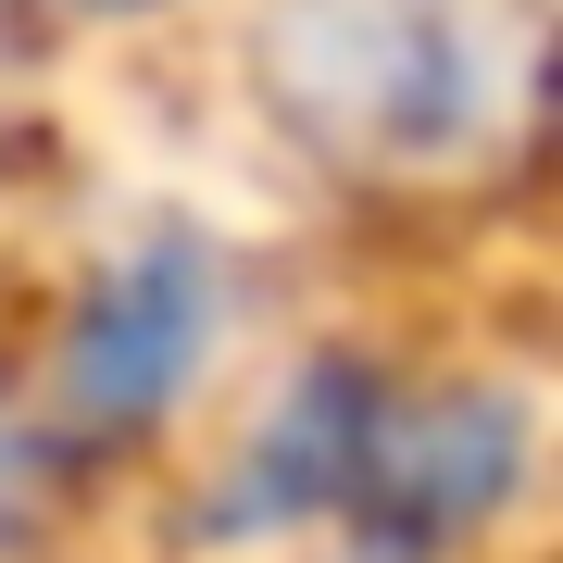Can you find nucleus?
<instances>
[{"label": "nucleus", "mask_w": 563, "mask_h": 563, "mask_svg": "<svg viewBox=\"0 0 563 563\" xmlns=\"http://www.w3.org/2000/svg\"><path fill=\"white\" fill-rule=\"evenodd\" d=\"M288 113L325 125L339 151H463L501 101V51H488L476 0H301L276 25Z\"/></svg>", "instance_id": "1"}, {"label": "nucleus", "mask_w": 563, "mask_h": 563, "mask_svg": "<svg viewBox=\"0 0 563 563\" xmlns=\"http://www.w3.org/2000/svg\"><path fill=\"white\" fill-rule=\"evenodd\" d=\"M0 501H13V463H0Z\"/></svg>", "instance_id": "3"}, {"label": "nucleus", "mask_w": 563, "mask_h": 563, "mask_svg": "<svg viewBox=\"0 0 563 563\" xmlns=\"http://www.w3.org/2000/svg\"><path fill=\"white\" fill-rule=\"evenodd\" d=\"M213 313H225V288H213V263L188 251V239L125 251L113 276L76 301V325H63V413H76V426H139V413H163L188 376H201Z\"/></svg>", "instance_id": "2"}]
</instances>
